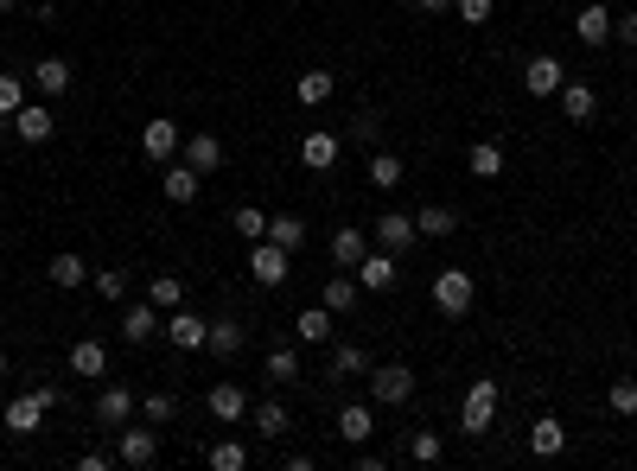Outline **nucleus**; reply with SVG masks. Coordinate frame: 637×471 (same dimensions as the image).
Returning <instances> with one entry per match:
<instances>
[{
    "label": "nucleus",
    "instance_id": "nucleus-51",
    "mask_svg": "<svg viewBox=\"0 0 637 471\" xmlns=\"http://www.w3.org/2000/svg\"><path fill=\"white\" fill-rule=\"evenodd\" d=\"M421 13H453V0H415Z\"/></svg>",
    "mask_w": 637,
    "mask_h": 471
},
{
    "label": "nucleus",
    "instance_id": "nucleus-17",
    "mask_svg": "<svg viewBox=\"0 0 637 471\" xmlns=\"http://www.w3.org/2000/svg\"><path fill=\"white\" fill-rule=\"evenodd\" d=\"M45 414H51V408L26 389V395H13V401H7V414H0V421H7V433H20V440H26V433H39Z\"/></svg>",
    "mask_w": 637,
    "mask_h": 471
},
{
    "label": "nucleus",
    "instance_id": "nucleus-4",
    "mask_svg": "<svg viewBox=\"0 0 637 471\" xmlns=\"http://www.w3.org/2000/svg\"><path fill=\"white\" fill-rule=\"evenodd\" d=\"M472 300H478V287H472L466 268H440V274H434V306L446 312V319H466Z\"/></svg>",
    "mask_w": 637,
    "mask_h": 471
},
{
    "label": "nucleus",
    "instance_id": "nucleus-44",
    "mask_svg": "<svg viewBox=\"0 0 637 471\" xmlns=\"http://www.w3.org/2000/svg\"><path fill=\"white\" fill-rule=\"evenodd\" d=\"M249 465V446L243 440H217L211 446V471H243Z\"/></svg>",
    "mask_w": 637,
    "mask_h": 471
},
{
    "label": "nucleus",
    "instance_id": "nucleus-49",
    "mask_svg": "<svg viewBox=\"0 0 637 471\" xmlns=\"http://www.w3.org/2000/svg\"><path fill=\"white\" fill-rule=\"evenodd\" d=\"M32 395H39L45 408H58V401H64V389H58V382H32Z\"/></svg>",
    "mask_w": 637,
    "mask_h": 471
},
{
    "label": "nucleus",
    "instance_id": "nucleus-48",
    "mask_svg": "<svg viewBox=\"0 0 637 471\" xmlns=\"http://www.w3.org/2000/svg\"><path fill=\"white\" fill-rule=\"evenodd\" d=\"M612 39H625V45L637 51V7H625V13H612Z\"/></svg>",
    "mask_w": 637,
    "mask_h": 471
},
{
    "label": "nucleus",
    "instance_id": "nucleus-7",
    "mask_svg": "<svg viewBox=\"0 0 637 471\" xmlns=\"http://www.w3.org/2000/svg\"><path fill=\"white\" fill-rule=\"evenodd\" d=\"M204 338H211V319H198L192 306L166 312V344H172V351H204Z\"/></svg>",
    "mask_w": 637,
    "mask_h": 471
},
{
    "label": "nucleus",
    "instance_id": "nucleus-47",
    "mask_svg": "<svg viewBox=\"0 0 637 471\" xmlns=\"http://www.w3.org/2000/svg\"><path fill=\"white\" fill-rule=\"evenodd\" d=\"M491 7H497V0H453V13H459L466 26H485V20H491Z\"/></svg>",
    "mask_w": 637,
    "mask_h": 471
},
{
    "label": "nucleus",
    "instance_id": "nucleus-22",
    "mask_svg": "<svg viewBox=\"0 0 637 471\" xmlns=\"http://www.w3.org/2000/svg\"><path fill=\"white\" fill-rule=\"evenodd\" d=\"M249 427L262 433V440H281V433L294 427V414H287V401H255V408H249Z\"/></svg>",
    "mask_w": 637,
    "mask_h": 471
},
{
    "label": "nucleus",
    "instance_id": "nucleus-54",
    "mask_svg": "<svg viewBox=\"0 0 637 471\" xmlns=\"http://www.w3.org/2000/svg\"><path fill=\"white\" fill-rule=\"evenodd\" d=\"M606 7H618V0H606Z\"/></svg>",
    "mask_w": 637,
    "mask_h": 471
},
{
    "label": "nucleus",
    "instance_id": "nucleus-21",
    "mask_svg": "<svg viewBox=\"0 0 637 471\" xmlns=\"http://www.w3.org/2000/svg\"><path fill=\"white\" fill-rule=\"evenodd\" d=\"M332 319H338V312L332 306H306V312H294V338L300 344H332Z\"/></svg>",
    "mask_w": 637,
    "mask_h": 471
},
{
    "label": "nucleus",
    "instance_id": "nucleus-43",
    "mask_svg": "<svg viewBox=\"0 0 637 471\" xmlns=\"http://www.w3.org/2000/svg\"><path fill=\"white\" fill-rule=\"evenodd\" d=\"M606 408L618 414V421H631V414H637V382L631 376H618L612 389H606Z\"/></svg>",
    "mask_w": 637,
    "mask_h": 471
},
{
    "label": "nucleus",
    "instance_id": "nucleus-14",
    "mask_svg": "<svg viewBox=\"0 0 637 471\" xmlns=\"http://www.w3.org/2000/svg\"><path fill=\"white\" fill-rule=\"evenodd\" d=\"M555 102H561L567 121H593L599 115V90H593V83H580V77H567L561 90H555Z\"/></svg>",
    "mask_w": 637,
    "mask_h": 471
},
{
    "label": "nucleus",
    "instance_id": "nucleus-10",
    "mask_svg": "<svg viewBox=\"0 0 637 471\" xmlns=\"http://www.w3.org/2000/svg\"><path fill=\"white\" fill-rule=\"evenodd\" d=\"M185 147V128H179V121H147V128H141V153H147V160L153 166H172V153H179Z\"/></svg>",
    "mask_w": 637,
    "mask_h": 471
},
{
    "label": "nucleus",
    "instance_id": "nucleus-5",
    "mask_svg": "<svg viewBox=\"0 0 637 471\" xmlns=\"http://www.w3.org/2000/svg\"><path fill=\"white\" fill-rule=\"evenodd\" d=\"M370 242H376V249H389V255H408L421 242V223L408 217V211H383V217L370 223Z\"/></svg>",
    "mask_w": 637,
    "mask_h": 471
},
{
    "label": "nucleus",
    "instance_id": "nucleus-28",
    "mask_svg": "<svg viewBox=\"0 0 637 471\" xmlns=\"http://www.w3.org/2000/svg\"><path fill=\"white\" fill-rule=\"evenodd\" d=\"M466 166H472V179H504V147H497V141H472Z\"/></svg>",
    "mask_w": 637,
    "mask_h": 471
},
{
    "label": "nucleus",
    "instance_id": "nucleus-42",
    "mask_svg": "<svg viewBox=\"0 0 637 471\" xmlns=\"http://www.w3.org/2000/svg\"><path fill=\"white\" fill-rule=\"evenodd\" d=\"M268 242H281V249L294 255L300 242H306V223H300V217H268Z\"/></svg>",
    "mask_w": 637,
    "mask_h": 471
},
{
    "label": "nucleus",
    "instance_id": "nucleus-30",
    "mask_svg": "<svg viewBox=\"0 0 637 471\" xmlns=\"http://www.w3.org/2000/svg\"><path fill=\"white\" fill-rule=\"evenodd\" d=\"M332 90H338V77H332V71H300V83H294V96L306 102V109L332 102Z\"/></svg>",
    "mask_w": 637,
    "mask_h": 471
},
{
    "label": "nucleus",
    "instance_id": "nucleus-27",
    "mask_svg": "<svg viewBox=\"0 0 637 471\" xmlns=\"http://www.w3.org/2000/svg\"><path fill=\"white\" fill-rule=\"evenodd\" d=\"M561 446H567V427L555 421V414H542V421L529 427V452H536V459H555Z\"/></svg>",
    "mask_w": 637,
    "mask_h": 471
},
{
    "label": "nucleus",
    "instance_id": "nucleus-46",
    "mask_svg": "<svg viewBox=\"0 0 637 471\" xmlns=\"http://www.w3.org/2000/svg\"><path fill=\"white\" fill-rule=\"evenodd\" d=\"M415 223H421V236H453V230H459V217L446 211V204H427Z\"/></svg>",
    "mask_w": 637,
    "mask_h": 471
},
{
    "label": "nucleus",
    "instance_id": "nucleus-23",
    "mask_svg": "<svg viewBox=\"0 0 637 471\" xmlns=\"http://www.w3.org/2000/svg\"><path fill=\"white\" fill-rule=\"evenodd\" d=\"M185 166H192V172H217L223 166V141H217V134H185Z\"/></svg>",
    "mask_w": 637,
    "mask_h": 471
},
{
    "label": "nucleus",
    "instance_id": "nucleus-50",
    "mask_svg": "<svg viewBox=\"0 0 637 471\" xmlns=\"http://www.w3.org/2000/svg\"><path fill=\"white\" fill-rule=\"evenodd\" d=\"M77 465H83V471H109V465H115V452H83Z\"/></svg>",
    "mask_w": 637,
    "mask_h": 471
},
{
    "label": "nucleus",
    "instance_id": "nucleus-52",
    "mask_svg": "<svg viewBox=\"0 0 637 471\" xmlns=\"http://www.w3.org/2000/svg\"><path fill=\"white\" fill-rule=\"evenodd\" d=\"M13 7H20V0H0V13H13Z\"/></svg>",
    "mask_w": 637,
    "mask_h": 471
},
{
    "label": "nucleus",
    "instance_id": "nucleus-26",
    "mask_svg": "<svg viewBox=\"0 0 637 471\" xmlns=\"http://www.w3.org/2000/svg\"><path fill=\"white\" fill-rule=\"evenodd\" d=\"M243 338H249V331L236 325V319H217V325H211V338H204V351H211L217 363H230L236 351H243Z\"/></svg>",
    "mask_w": 637,
    "mask_h": 471
},
{
    "label": "nucleus",
    "instance_id": "nucleus-33",
    "mask_svg": "<svg viewBox=\"0 0 637 471\" xmlns=\"http://www.w3.org/2000/svg\"><path fill=\"white\" fill-rule=\"evenodd\" d=\"M230 230L243 236V242H262V236H268V211H262V204H236Z\"/></svg>",
    "mask_w": 637,
    "mask_h": 471
},
{
    "label": "nucleus",
    "instance_id": "nucleus-9",
    "mask_svg": "<svg viewBox=\"0 0 637 471\" xmlns=\"http://www.w3.org/2000/svg\"><path fill=\"white\" fill-rule=\"evenodd\" d=\"M357 287H370V293H389L395 281H402V255H389V249H370L364 261H357Z\"/></svg>",
    "mask_w": 637,
    "mask_h": 471
},
{
    "label": "nucleus",
    "instance_id": "nucleus-29",
    "mask_svg": "<svg viewBox=\"0 0 637 471\" xmlns=\"http://www.w3.org/2000/svg\"><path fill=\"white\" fill-rule=\"evenodd\" d=\"M71 376H109V351H102L96 338L71 344Z\"/></svg>",
    "mask_w": 637,
    "mask_h": 471
},
{
    "label": "nucleus",
    "instance_id": "nucleus-35",
    "mask_svg": "<svg viewBox=\"0 0 637 471\" xmlns=\"http://www.w3.org/2000/svg\"><path fill=\"white\" fill-rule=\"evenodd\" d=\"M402 172H408V166L395 160V153H383V147L370 153V185H376V191H395V185H402Z\"/></svg>",
    "mask_w": 637,
    "mask_h": 471
},
{
    "label": "nucleus",
    "instance_id": "nucleus-18",
    "mask_svg": "<svg viewBox=\"0 0 637 471\" xmlns=\"http://www.w3.org/2000/svg\"><path fill=\"white\" fill-rule=\"evenodd\" d=\"M574 39L580 45H606L612 39V7H606V0H593V7L574 13Z\"/></svg>",
    "mask_w": 637,
    "mask_h": 471
},
{
    "label": "nucleus",
    "instance_id": "nucleus-25",
    "mask_svg": "<svg viewBox=\"0 0 637 471\" xmlns=\"http://www.w3.org/2000/svg\"><path fill=\"white\" fill-rule=\"evenodd\" d=\"M364 255H370V236L357 230V223H344V230L332 236V261H338L344 274H351V268H357V261H364Z\"/></svg>",
    "mask_w": 637,
    "mask_h": 471
},
{
    "label": "nucleus",
    "instance_id": "nucleus-36",
    "mask_svg": "<svg viewBox=\"0 0 637 471\" xmlns=\"http://www.w3.org/2000/svg\"><path fill=\"white\" fill-rule=\"evenodd\" d=\"M26 109V77L20 71H0V121H13Z\"/></svg>",
    "mask_w": 637,
    "mask_h": 471
},
{
    "label": "nucleus",
    "instance_id": "nucleus-32",
    "mask_svg": "<svg viewBox=\"0 0 637 471\" xmlns=\"http://www.w3.org/2000/svg\"><path fill=\"white\" fill-rule=\"evenodd\" d=\"M370 401H351V408H338V433H344V440H351V446H364L370 440Z\"/></svg>",
    "mask_w": 637,
    "mask_h": 471
},
{
    "label": "nucleus",
    "instance_id": "nucleus-41",
    "mask_svg": "<svg viewBox=\"0 0 637 471\" xmlns=\"http://www.w3.org/2000/svg\"><path fill=\"white\" fill-rule=\"evenodd\" d=\"M351 141L370 153L376 141H383V115H376V109H357V115H351Z\"/></svg>",
    "mask_w": 637,
    "mask_h": 471
},
{
    "label": "nucleus",
    "instance_id": "nucleus-6",
    "mask_svg": "<svg viewBox=\"0 0 637 471\" xmlns=\"http://www.w3.org/2000/svg\"><path fill=\"white\" fill-rule=\"evenodd\" d=\"M115 459H122L128 471H147V465H160V433L147 427H122V440H115Z\"/></svg>",
    "mask_w": 637,
    "mask_h": 471
},
{
    "label": "nucleus",
    "instance_id": "nucleus-34",
    "mask_svg": "<svg viewBox=\"0 0 637 471\" xmlns=\"http://www.w3.org/2000/svg\"><path fill=\"white\" fill-rule=\"evenodd\" d=\"M147 300L160 306V312H172V306H185V281H179V274H153V281H147Z\"/></svg>",
    "mask_w": 637,
    "mask_h": 471
},
{
    "label": "nucleus",
    "instance_id": "nucleus-12",
    "mask_svg": "<svg viewBox=\"0 0 637 471\" xmlns=\"http://www.w3.org/2000/svg\"><path fill=\"white\" fill-rule=\"evenodd\" d=\"M160 319H166V312L153 306V300H134V306H122V338H128V344H153V338L166 331Z\"/></svg>",
    "mask_w": 637,
    "mask_h": 471
},
{
    "label": "nucleus",
    "instance_id": "nucleus-15",
    "mask_svg": "<svg viewBox=\"0 0 637 471\" xmlns=\"http://www.w3.org/2000/svg\"><path fill=\"white\" fill-rule=\"evenodd\" d=\"M204 408H211V421H217V427H236V421H249V395L236 389V382H217Z\"/></svg>",
    "mask_w": 637,
    "mask_h": 471
},
{
    "label": "nucleus",
    "instance_id": "nucleus-40",
    "mask_svg": "<svg viewBox=\"0 0 637 471\" xmlns=\"http://www.w3.org/2000/svg\"><path fill=\"white\" fill-rule=\"evenodd\" d=\"M141 414L153 427H166V421H179V395H166V389H153V395H141Z\"/></svg>",
    "mask_w": 637,
    "mask_h": 471
},
{
    "label": "nucleus",
    "instance_id": "nucleus-38",
    "mask_svg": "<svg viewBox=\"0 0 637 471\" xmlns=\"http://www.w3.org/2000/svg\"><path fill=\"white\" fill-rule=\"evenodd\" d=\"M408 459H415V465H440L446 459V440H440V433H408Z\"/></svg>",
    "mask_w": 637,
    "mask_h": 471
},
{
    "label": "nucleus",
    "instance_id": "nucleus-20",
    "mask_svg": "<svg viewBox=\"0 0 637 471\" xmlns=\"http://www.w3.org/2000/svg\"><path fill=\"white\" fill-rule=\"evenodd\" d=\"M160 179H166V204H179V211H185V204H198V191H204V172H192L185 160L166 166Z\"/></svg>",
    "mask_w": 637,
    "mask_h": 471
},
{
    "label": "nucleus",
    "instance_id": "nucleus-1",
    "mask_svg": "<svg viewBox=\"0 0 637 471\" xmlns=\"http://www.w3.org/2000/svg\"><path fill=\"white\" fill-rule=\"evenodd\" d=\"M491 421H497V382L478 376L472 389H466V401H459V433L478 440V433H491Z\"/></svg>",
    "mask_w": 637,
    "mask_h": 471
},
{
    "label": "nucleus",
    "instance_id": "nucleus-24",
    "mask_svg": "<svg viewBox=\"0 0 637 471\" xmlns=\"http://www.w3.org/2000/svg\"><path fill=\"white\" fill-rule=\"evenodd\" d=\"M71 64H64V58H39V64H32V83H39V96L51 102V96H64V90H71Z\"/></svg>",
    "mask_w": 637,
    "mask_h": 471
},
{
    "label": "nucleus",
    "instance_id": "nucleus-11",
    "mask_svg": "<svg viewBox=\"0 0 637 471\" xmlns=\"http://www.w3.org/2000/svg\"><path fill=\"white\" fill-rule=\"evenodd\" d=\"M561 83H567V64L555 58V51H536V58L523 64V90L529 96H555Z\"/></svg>",
    "mask_w": 637,
    "mask_h": 471
},
{
    "label": "nucleus",
    "instance_id": "nucleus-19",
    "mask_svg": "<svg viewBox=\"0 0 637 471\" xmlns=\"http://www.w3.org/2000/svg\"><path fill=\"white\" fill-rule=\"evenodd\" d=\"M351 376H370V351H364V344H332L325 382H351Z\"/></svg>",
    "mask_w": 637,
    "mask_h": 471
},
{
    "label": "nucleus",
    "instance_id": "nucleus-45",
    "mask_svg": "<svg viewBox=\"0 0 637 471\" xmlns=\"http://www.w3.org/2000/svg\"><path fill=\"white\" fill-rule=\"evenodd\" d=\"M90 287H96L109 306H122V300H128V274H122V268H102V274H90Z\"/></svg>",
    "mask_w": 637,
    "mask_h": 471
},
{
    "label": "nucleus",
    "instance_id": "nucleus-8",
    "mask_svg": "<svg viewBox=\"0 0 637 471\" xmlns=\"http://www.w3.org/2000/svg\"><path fill=\"white\" fill-rule=\"evenodd\" d=\"M134 414H141V395H134L128 382H109V389L96 395V427H128Z\"/></svg>",
    "mask_w": 637,
    "mask_h": 471
},
{
    "label": "nucleus",
    "instance_id": "nucleus-37",
    "mask_svg": "<svg viewBox=\"0 0 637 471\" xmlns=\"http://www.w3.org/2000/svg\"><path fill=\"white\" fill-rule=\"evenodd\" d=\"M268 382H300V351L294 344H274L268 351Z\"/></svg>",
    "mask_w": 637,
    "mask_h": 471
},
{
    "label": "nucleus",
    "instance_id": "nucleus-16",
    "mask_svg": "<svg viewBox=\"0 0 637 471\" xmlns=\"http://www.w3.org/2000/svg\"><path fill=\"white\" fill-rule=\"evenodd\" d=\"M338 153H344V141H338V134L313 128V134L300 141V166H306V172H332V166H338Z\"/></svg>",
    "mask_w": 637,
    "mask_h": 471
},
{
    "label": "nucleus",
    "instance_id": "nucleus-3",
    "mask_svg": "<svg viewBox=\"0 0 637 471\" xmlns=\"http://www.w3.org/2000/svg\"><path fill=\"white\" fill-rule=\"evenodd\" d=\"M249 274L274 293V287H287V281H294V255H287L281 242H268V236H262V242H249Z\"/></svg>",
    "mask_w": 637,
    "mask_h": 471
},
{
    "label": "nucleus",
    "instance_id": "nucleus-31",
    "mask_svg": "<svg viewBox=\"0 0 637 471\" xmlns=\"http://www.w3.org/2000/svg\"><path fill=\"white\" fill-rule=\"evenodd\" d=\"M51 287H64V293H71V287H83V281H90V268H83V255H71V249H64V255H51Z\"/></svg>",
    "mask_w": 637,
    "mask_h": 471
},
{
    "label": "nucleus",
    "instance_id": "nucleus-13",
    "mask_svg": "<svg viewBox=\"0 0 637 471\" xmlns=\"http://www.w3.org/2000/svg\"><path fill=\"white\" fill-rule=\"evenodd\" d=\"M13 134H20L26 147H45L51 134H58V115H51V102H26V109L13 115Z\"/></svg>",
    "mask_w": 637,
    "mask_h": 471
},
{
    "label": "nucleus",
    "instance_id": "nucleus-2",
    "mask_svg": "<svg viewBox=\"0 0 637 471\" xmlns=\"http://www.w3.org/2000/svg\"><path fill=\"white\" fill-rule=\"evenodd\" d=\"M370 401L408 408V401H415V370H408V363H370Z\"/></svg>",
    "mask_w": 637,
    "mask_h": 471
},
{
    "label": "nucleus",
    "instance_id": "nucleus-53",
    "mask_svg": "<svg viewBox=\"0 0 637 471\" xmlns=\"http://www.w3.org/2000/svg\"><path fill=\"white\" fill-rule=\"evenodd\" d=\"M0 376H7V351H0Z\"/></svg>",
    "mask_w": 637,
    "mask_h": 471
},
{
    "label": "nucleus",
    "instance_id": "nucleus-39",
    "mask_svg": "<svg viewBox=\"0 0 637 471\" xmlns=\"http://www.w3.org/2000/svg\"><path fill=\"white\" fill-rule=\"evenodd\" d=\"M357 293H364V287H357V274H332V281H325V306H332V312H351Z\"/></svg>",
    "mask_w": 637,
    "mask_h": 471
}]
</instances>
